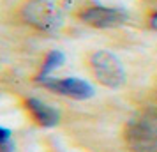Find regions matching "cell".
I'll list each match as a JSON object with an SVG mask.
<instances>
[{
    "label": "cell",
    "instance_id": "1",
    "mask_svg": "<svg viewBox=\"0 0 157 152\" xmlns=\"http://www.w3.org/2000/svg\"><path fill=\"white\" fill-rule=\"evenodd\" d=\"M125 140L134 152H157V111H147L131 120Z\"/></svg>",
    "mask_w": 157,
    "mask_h": 152
},
{
    "label": "cell",
    "instance_id": "2",
    "mask_svg": "<svg viewBox=\"0 0 157 152\" xmlns=\"http://www.w3.org/2000/svg\"><path fill=\"white\" fill-rule=\"evenodd\" d=\"M90 65L92 71L95 74V78L109 88L120 87L124 80H125V72H124V65L118 60L117 55H113L111 51L101 50L95 51L90 58Z\"/></svg>",
    "mask_w": 157,
    "mask_h": 152
},
{
    "label": "cell",
    "instance_id": "3",
    "mask_svg": "<svg viewBox=\"0 0 157 152\" xmlns=\"http://www.w3.org/2000/svg\"><path fill=\"white\" fill-rule=\"evenodd\" d=\"M23 18L36 29L51 30L57 27L58 9L50 0H34L23 7Z\"/></svg>",
    "mask_w": 157,
    "mask_h": 152
},
{
    "label": "cell",
    "instance_id": "4",
    "mask_svg": "<svg viewBox=\"0 0 157 152\" xmlns=\"http://www.w3.org/2000/svg\"><path fill=\"white\" fill-rule=\"evenodd\" d=\"M41 85H44L46 88H50L51 92L67 95L72 99H88L94 95V87L85 80L79 78H41L37 80Z\"/></svg>",
    "mask_w": 157,
    "mask_h": 152
},
{
    "label": "cell",
    "instance_id": "5",
    "mask_svg": "<svg viewBox=\"0 0 157 152\" xmlns=\"http://www.w3.org/2000/svg\"><path fill=\"white\" fill-rule=\"evenodd\" d=\"M81 20L95 29H111L118 27L127 20V16L120 9H109V7H88L81 13Z\"/></svg>",
    "mask_w": 157,
    "mask_h": 152
},
{
    "label": "cell",
    "instance_id": "6",
    "mask_svg": "<svg viewBox=\"0 0 157 152\" xmlns=\"http://www.w3.org/2000/svg\"><path fill=\"white\" fill-rule=\"evenodd\" d=\"M27 108H29V111L34 115V119H36L41 126H44V127H53V126H57L58 120H60L57 110L51 108L50 104H46V103L36 99V97H30L29 101H27Z\"/></svg>",
    "mask_w": 157,
    "mask_h": 152
},
{
    "label": "cell",
    "instance_id": "7",
    "mask_svg": "<svg viewBox=\"0 0 157 152\" xmlns=\"http://www.w3.org/2000/svg\"><path fill=\"white\" fill-rule=\"evenodd\" d=\"M64 60H65V57H64L62 51H50L48 57H46V60H44L43 67H41V72H39L37 80H41V78H48L55 69H58L60 65L64 64Z\"/></svg>",
    "mask_w": 157,
    "mask_h": 152
},
{
    "label": "cell",
    "instance_id": "8",
    "mask_svg": "<svg viewBox=\"0 0 157 152\" xmlns=\"http://www.w3.org/2000/svg\"><path fill=\"white\" fill-rule=\"evenodd\" d=\"M0 152H14V142L7 127H0Z\"/></svg>",
    "mask_w": 157,
    "mask_h": 152
},
{
    "label": "cell",
    "instance_id": "9",
    "mask_svg": "<svg viewBox=\"0 0 157 152\" xmlns=\"http://www.w3.org/2000/svg\"><path fill=\"white\" fill-rule=\"evenodd\" d=\"M150 27H152L154 30H157V13H154L152 18H150Z\"/></svg>",
    "mask_w": 157,
    "mask_h": 152
}]
</instances>
